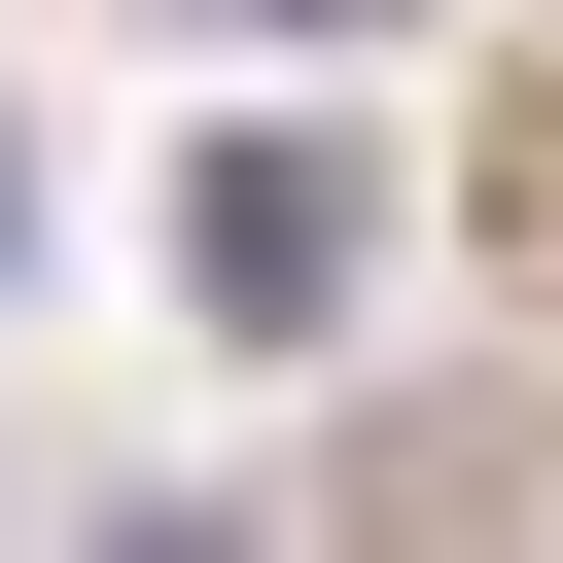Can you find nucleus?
Masks as SVG:
<instances>
[{"label": "nucleus", "mask_w": 563, "mask_h": 563, "mask_svg": "<svg viewBox=\"0 0 563 563\" xmlns=\"http://www.w3.org/2000/svg\"><path fill=\"white\" fill-rule=\"evenodd\" d=\"M352 282H387V211H352V141H176V317L211 352H352Z\"/></svg>", "instance_id": "1"}, {"label": "nucleus", "mask_w": 563, "mask_h": 563, "mask_svg": "<svg viewBox=\"0 0 563 563\" xmlns=\"http://www.w3.org/2000/svg\"><path fill=\"white\" fill-rule=\"evenodd\" d=\"M457 563H563V422H528V457H493V493H457Z\"/></svg>", "instance_id": "2"}, {"label": "nucleus", "mask_w": 563, "mask_h": 563, "mask_svg": "<svg viewBox=\"0 0 563 563\" xmlns=\"http://www.w3.org/2000/svg\"><path fill=\"white\" fill-rule=\"evenodd\" d=\"M246 35H387V0H246Z\"/></svg>", "instance_id": "3"}]
</instances>
